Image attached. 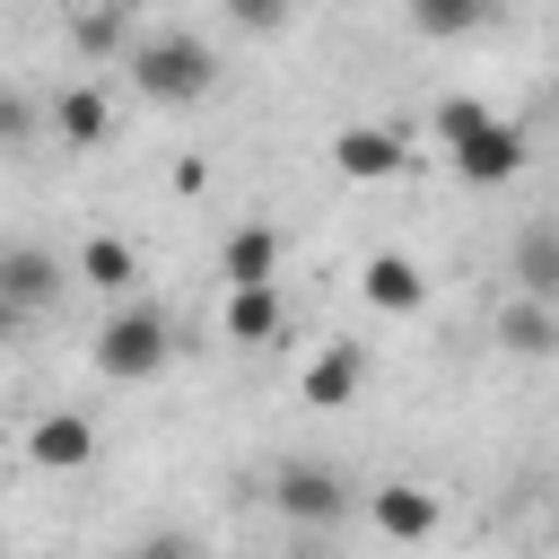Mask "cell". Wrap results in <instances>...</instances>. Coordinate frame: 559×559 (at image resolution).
Instances as JSON below:
<instances>
[{
    "instance_id": "cell-1",
    "label": "cell",
    "mask_w": 559,
    "mask_h": 559,
    "mask_svg": "<svg viewBox=\"0 0 559 559\" xmlns=\"http://www.w3.org/2000/svg\"><path fill=\"white\" fill-rule=\"evenodd\" d=\"M437 140H445V157H454V175L472 192H498V183L524 175V131L507 114H489L480 96H445L437 105Z\"/></svg>"
},
{
    "instance_id": "cell-2",
    "label": "cell",
    "mask_w": 559,
    "mask_h": 559,
    "mask_svg": "<svg viewBox=\"0 0 559 559\" xmlns=\"http://www.w3.org/2000/svg\"><path fill=\"white\" fill-rule=\"evenodd\" d=\"M122 70H131V87L148 96V105H166V114H183V105H201L210 87H218V61H210V44L201 35H131V52H122Z\"/></svg>"
},
{
    "instance_id": "cell-3",
    "label": "cell",
    "mask_w": 559,
    "mask_h": 559,
    "mask_svg": "<svg viewBox=\"0 0 559 559\" xmlns=\"http://www.w3.org/2000/svg\"><path fill=\"white\" fill-rule=\"evenodd\" d=\"M175 358V323L157 314V306H114L105 323H96V376H114V384H140V376H157Z\"/></svg>"
},
{
    "instance_id": "cell-4",
    "label": "cell",
    "mask_w": 559,
    "mask_h": 559,
    "mask_svg": "<svg viewBox=\"0 0 559 559\" xmlns=\"http://www.w3.org/2000/svg\"><path fill=\"white\" fill-rule=\"evenodd\" d=\"M271 507H280L288 524H341V515H349V480H341L332 463H280V472H271Z\"/></svg>"
},
{
    "instance_id": "cell-5",
    "label": "cell",
    "mask_w": 559,
    "mask_h": 559,
    "mask_svg": "<svg viewBox=\"0 0 559 559\" xmlns=\"http://www.w3.org/2000/svg\"><path fill=\"white\" fill-rule=\"evenodd\" d=\"M367 524H376L384 542L419 550V542H437L445 507H437V489H419V480H376V489H367Z\"/></svg>"
},
{
    "instance_id": "cell-6",
    "label": "cell",
    "mask_w": 559,
    "mask_h": 559,
    "mask_svg": "<svg viewBox=\"0 0 559 559\" xmlns=\"http://www.w3.org/2000/svg\"><path fill=\"white\" fill-rule=\"evenodd\" d=\"M332 166H341L349 183H393V175L411 166V148H402V131H384V122H341V131H332Z\"/></svg>"
},
{
    "instance_id": "cell-7",
    "label": "cell",
    "mask_w": 559,
    "mask_h": 559,
    "mask_svg": "<svg viewBox=\"0 0 559 559\" xmlns=\"http://www.w3.org/2000/svg\"><path fill=\"white\" fill-rule=\"evenodd\" d=\"M70 280H79V271L52 262L44 245H9V253H0V297H9V314H44Z\"/></svg>"
},
{
    "instance_id": "cell-8",
    "label": "cell",
    "mask_w": 559,
    "mask_h": 559,
    "mask_svg": "<svg viewBox=\"0 0 559 559\" xmlns=\"http://www.w3.org/2000/svg\"><path fill=\"white\" fill-rule=\"evenodd\" d=\"M26 463H35V472H87V463H96V419L44 411V419L26 428Z\"/></svg>"
},
{
    "instance_id": "cell-9",
    "label": "cell",
    "mask_w": 559,
    "mask_h": 559,
    "mask_svg": "<svg viewBox=\"0 0 559 559\" xmlns=\"http://www.w3.org/2000/svg\"><path fill=\"white\" fill-rule=\"evenodd\" d=\"M507 280H515V297H542V306H559V218H524V227H515Z\"/></svg>"
},
{
    "instance_id": "cell-10",
    "label": "cell",
    "mask_w": 559,
    "mask_h": 559,
    "mask_svg": "<svg viewBox=\"0 0 559 559\" xmlns=\"http://www.w3.org/2000/svg\"><path fill=\"white\" fill-rule=\"evenodd\" d=\"M218 280H227V288H280V227H262V218L227 227V245H218Z\"/></svg>"
},
{
    "instance_id": "cell-11",
    "label": "cell",
    "mask_w": 559,
    "mask_h": 559,
    "mask_svg": "<svg viewBox=\"0 0 559 559\" xmlns=\"http://www.w3.org/2000/svg\"><path fill=\"white\" fill-rule=\"evenodd\" d=\"M358 297H367L376 314H419V306H428V271H419L411 253H367V262H358Z\"/></svg>"
},
{
    "instance_id": "cell-12",
    "label": "cell",
    "mask_w": 559,
    "mask_h": 559,
    "mask_svg": "<svg viewBox=\"0 0 559 559\" xmlns=\"http://www.w3.org/2000/svg\"><path fill=\"white\" fill-rule=\"evenodd\" d=\"M358 384H367V349H358V341H323V349L306 358V376H297V393H306L314 411L358 402Z\"/></svg>"
},
{
    "instance_id": "cell-13",
    "label": "cell",
    "mask_w": 559,
    "mask_h": 559,
    "mask_svg": "<svg viewBox=\"0 0 559 559\" xmlns=\"http://www.w3.org/2000/svg\"><path fill=\"white\" fill-rule=\"evenodd\" d=\"M489 332H498V349H507V358H524V367L559 358V306H542V297H507Z\"/></svg>"
},
{
    "instance_id": "cell-14",
    "label": "cell",
    "mask_w": 559,
    "mask_h": 559,
    "mask_svg": "<svg viewBox=\"0 0 559 559\" xmlns=\"http://www.w3.org/2000/svg\"><path fill=\"white\" fill-rule=\"evenodd\" d=\"M70 271H79V288H96V297H114V306H131V288H140V253H131L122 236H87V245L70 253Z\"/></svg>"
},
{
    "instance_id": "cell-15",
    "label": "cell",
    "mask_w": 559,
    "mask_h": 559,
    "mask_svg": "<svg viewBox=\"0 0 559 559\" xmlns=\"http://www.w3.org/2000/svg\"><path fill=\"white\" fill-rule=\"evenodd\" d=\"M489 9H498V0H402V17H411L419 44H463V35L489 26Z\"/></svg>"
},
{
    "instance_id": "cell-16",
    "label": "cell",
    "mask_w": 559,
    "mask_h": 559,
    "mask_svg": "<svg viewBox=\"0 0 559 559\" xmlns=\"http://www.w3.org/2000/svg\"><path fill=\"white\" fill-rule=\"evenodd\" d=\"M52 131L70 140V148H105V131H114V105H105V87H61L52 96Z\"/></svg>"
},
{
    "instance_id": "cell-17",
    "label": "cell",
    "mask_w": 559,
    "mask_h": 559,
    "mask_svg": "<svg viewBox=\"0 0 559 559\" xmlns=\"http://www.w3.org/2000/svg\"><path fill=\"white\" fill-rule=\"evenodd\" d=\"M280 332H288L280 288H227V341H236V349H262V341H280Z\"/></svg>"
},
{
    "instance_id": "cell-18",
    "label": "cell",
    "mask_w": 559,
    "mask_h": 559,
    "mask_svg": "<svg viewBox=\"0 0 559 559\" xmlns=\"http://www.w3.org/2000/svg\"><path fill=\"white\" fill-rule=\"evenodd\" d=\"M70 44L79 52H131L122 44V9H70Z\"/></svg>"
},
{
    "instance_id": "cell-19",
    "label": "cell",
    "mask_w": 559,
    "mask_h": 559,
    "mask_svg": "<svg viewBox=\"0 0 559 559\" xmlns=\"http://www.w3.org/2000/svg\"><path fill=\"white\" fill-rule=\"evenodd\" d=\"M288 9H297V0H227V17H236L245 35H280V26H288Z\"/></svg>"
},
{
    "instance_id": "cell-20",
    "label": "cell",
    "mask_w": 559,
    "mask_h": 559,
    "mask_svg": "<svg viewBox=\"0 0 559 559\" xmlns=\"http://www.w3.org/2000/svg\"><path fill=\"white\" fill-rule=\"evenodd\" d=\"M0 140H9V148H26V140H35V105H26L17 87L0 96Z\"/></svg>"
},
{
    "instance_id": "cell-21",
    "label": "cell",
    "mask_w": 559,
    "mask_h": 559,
    "mask_svg": "<svg viewBox=\"0 0 559 559\" xmlns=\"http://www.w3.org/2000/svg\"><path fill=\"white\" fill-rule=\"evenodd\" d=\"M131 559H192V542H183V533H140Z\"/></svg>"
},
{
    "instance_id": "cell-22",
    "label": "cell",
    "mask_w": 559,
    "mask_h": 559,
    "mask_svg": "<svg viewBox=\"0 0 559 559\" xmlns=\"http://www.w3.org/2000/svg\"><path fill=\"white\" fill-rule=\"evenodd\" d=\"M70 9H140V0H70Z\"/></svg>"
}]
</instances>
